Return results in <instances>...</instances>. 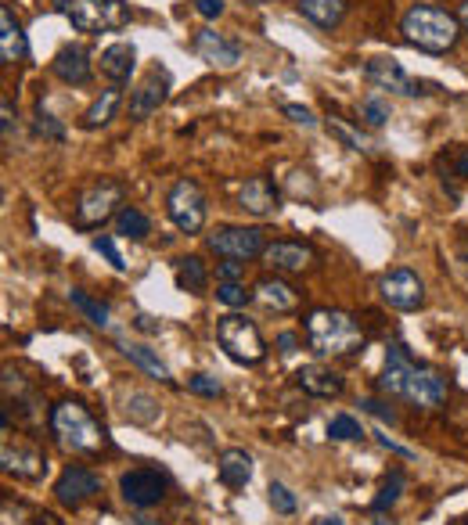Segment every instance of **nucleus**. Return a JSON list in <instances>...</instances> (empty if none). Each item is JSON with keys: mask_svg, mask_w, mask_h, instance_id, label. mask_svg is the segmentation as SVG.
I'll return each instance as SVG.
<instances>
[{"mask_svg": "<svg viewBox=\"0 0 468 525\" xmlns=\"http://www.w3.org/2000/svg\"><path fill=\"white\" fill-rule=\"evenodd\" d=\"M54 11L80 33H116L134 18L126 0H54Z\"/></svg>", "mask_w": 468, "mask_h": 525, "instance_id": "obj_5", "label": "nucleus"}, {"mask_svg": "<svg viewBox=\"0 0 468 525\" xmlns=\"http://www.w3.org/2000/svg\"><path fill=\"white\" fill-rule=\"evenodd\" d=\"M360 119H364V123L368 126H386L389 123V105L382 98H378V94H371V98H364L360 101Z\"/></svg>", "mask_w": 468, "mask_h": 525, "instance_id": "obj_36", "label": "nucleus"}, {"mask_svg": "<svg viewBox=\"0 0 468 525\" xmlns=\"http://www.w3.org/2000/svg\"><path fill=\"white\" fill-rule=\"evenodd\" d=\"M278 349H281L285 356H292V353L299 349V339L292 335V331H285V335H278Z\"/></svg>", "mask_w": 468, "mask_h": 525, "instance_id": "obj_46", "label": "nucleus"}, {"mask_svg": "<svg viewBox=\"0 0 468 525\" xmlns=\"http://www.w3.org/2000/svg\"><path fill=\"white\" fill-rule=\"evenodd\" d=\"M285 116L292 119L296 126H306V130H314V126H317L314 112H310L306 105H285Z\"/></svg>", "mask_w": 468, "mask_h": 525, "instance_id": "obj_43", "label": "nucleus"}, {"mask_svg": "<svg viewBox=\"0 0 468 525\" xmlns=\"http://www.w3.org/2000/svg\"><path fill=\"white\" fill-rule=\"evenodd\" d=\"M123 356H130L141 371H148L152 378H159V382H173L170 371H166V364H162L159 356L152 353V349H144V346H123Z\"/></svg>", "mask_w": 468, "mask_h": 525, "instance_id": "obj_31", "label": "nucleus"}, {"mask_svg": "<svg viewBox=\"0 0 468 525\" xmlns=\"http://www.w3.org/2000/svg\"><path fill=\"white\" fill-rule=\"evenodd\" d=\"M51 72L62 83H69V87H83V83H90V72H94V65H90L87 47H80V44L62 47V51L54 54Z\"/></svg>", "mask_w": 468, "mask_h": 525, "instance_id": "obj_18", "label": "nucleus"}, {"mask_svg": "<svg viewBox=\"0 0 468 525\" xmlns=\"http://www.w3.org/2000/svg\"><path fill=\"white\" fill-rule=\"evenodd\" d=\"M263 267H270L274 274H303L306 267H314L317 259V249L310 241H270L267 249H263Z\"/></svg>", "mask_w": 468, "mask_h": 525, "instance_id": "obj_13", "label": "nucleus"}, {"mask_svg": "<svg viewBox=\"0 0 468 525\" xmlns=\"http://www.w3.org/2000/svg\"><path fill=\"white\" fill-rule=\"evenodd\" d=\"M26 29L18 22L15 8L11 4H0V62L4 65H18L26 58Z\"/></svg>", "mask_w": 468, "mask_h": 525, "instance_id": "obj_19", "label": "nucleus"}, {"mask_svg": "<svg viewBox=\"0 0 468 525\" xmlns=\"http://www.w3.org/2000/svg\"><path fill=\"white\" fill-rule=\"evenodd\" d=\"M137 328H141V331H148V335H152V331H159V324H152V317H144V313H141V317H137Z\"/></svg>", "mask_w": 468, "mask_h": 525, "instance_id": "obj_49", "label": "nucleus"}, {"mask_svg": "<svg viewBox=\"0 0 468 525\" xmlns=\"http://www.w3.org/2000/svg\"><path fill=\"white\" fill-rule=\"evenodd\" d=\"M69 303L76 306V310L87 317L94 328H112V313H108L105 303H98V299H90L87 292H80V288H72L69 292Z\"/></svg>", "mask_w": 468, "mask_h": 525, "instance_id": "obj_29", "label": "nucleus"}, {"mask_svg": "<svg viewBox=\"0 0 468 525\" xmlns=\"http://www.w3.org/2000/svg\"><path fill=\"white\" fill-rule=\"evenodd\" d=\"M267 493H270V508L278 511V515H292V511H296V497H292L281 482H270Z\"/></svg>", "mask_w": 468, "mask_h": 525, "instance_id": "obj_39", "label": "nucleus"}, {"mask_svg": "<svg viewBox=\"0 0 468 525\" xmlns=\"http://www.w3.org/2000/svg\"><path fill=\"white\" fill-rule=\"evenodd\" d=\"M364 80L378 90H389V94H404V98H418V94H429L432 83L414 80L411 72L396 58H368L364 62Z\"/></svg>", "mask_w": 468, "mask_h": 525, "instance_id": "obj_10", "label": "nucleus"}, {"mask_svg": "<svg viewBox=\"0 0 468 525\" xmlns=\"http://www.w3.org/2000/svg\"><path fill=\"white\" fill-rule=\"evenodd\" d=\"M378 295H382V303L393 306V310H400V313L422 310V306H425L422 277L414 274V270H407V267L389 270V274L378 281Z\"/></svg>", "mask_w": 468, "mask_h": 525, "instance_id": "obj_12", "label": "nucleus"}, {"mask_svg": "<svg viewBox=\"0 0 468 525\" xmlns=\"http://www.w3.org/2000/svg\"><path fill=\"white\" fill-rule=\"evenodd\" d=\"M270 241L260 227H220L206 238V249L216 252L220 259H238V263H249V259H260L263 249Z\"/></svg>", "mask_w": 468, "mask_h": 525, "instance_id": "obj_9", "label": "nucleus"}, {"mask_svg": "<svg viewBox=\"0 0 468 525\" xmlns=\"http://www.w3.org/2000/svg\"><path fill=\"white\" fill-rule=\"evenodd\" d=\"M195 54L213 69H234L242 62V47L231 36L216 33V29H198L195 33Z\"/></svg>", "mask_w": 468, "mask_h": 525, "instance_id": "obj_17", "label": "nucleus"}, {"mask_svg": "<svg viewBox=\"0 0 468 525\" xmlns=\"http://www.w3.org/2000/svg\"><path fill=\"white\" fill-rule=\"evenodd\" d=\"M454 170H458V177L468 180V148H465V152H458V159H454Z\"/></svg>", "mask_w": 468, "mask_h": 525, "instance_id": "obj_48", "label": "nucleus"}, {"mask_svg": "<svg viewBox=\"0 0 468 525\" xmlns=\"http://www.w3.org/2000/svg\"><path fill=\"white\" fill-rule=\"evenodd\" d=\"M317 525H342V518L339 515H332V518H321Z\"/></svg>", "mask_w": 468, "mask_h": 525, "instance_id": "obj_51", "label": "nucleus"}, {"mask_svg": "<svg viewBox=\"0 0 468 525\" xmlns=\"http://www.w3.org/2000/svg\"><path fill=\"white\" fill-rule=\"evenodd\" d=\"M98 493H101V475L83 468V464L65 468V472L58 475V482H54V497H58V504H65V508H80V504H87V500L98 497Z\"/></svg>", "mask_w": 468, "mask_h": 525, "instance_id": "obj_14", "label": "nucleus"}, {"mask_svg": "<svg viewBox=\"0 0 468 525\" xmlns=\"http://www.w3.org/2000/svg\"><path fill=\"white\" fill-rule=\"evenodd\" d=\"M33 134L44 137V141H65V126L54 123L51 112H44V105L36 108V119H33Z\"/></svg>", "mask_w": 468, "mask_h": 525, "instance_id": "obj_37", "label": "nucleus"}, {"mask_svg": "<svg viewBox=\"0 0 468 525\" xmlns=\"http://www.w3.org/2000/svg\"><path fill=\"white\" fill-rule=\"evenodd\" d=\"M252 299H256L260 306H267V310H274V313H292L299 306V292L278 274L263 277L260 285L252 288Z\"/></svg>", "mask_w": 468, "mask_h": 525, "instance_id": "obj_22", "label": "nucleus"}, {"mask_svg": "<svg viewBox=\"0 0 468 525\" xmlns=\"http://www.w3.org/2000/svg\"><path fill=\"white\" fill-rule=\"evenodd\" d=\"M0 130H4V141H11L18 130V119H15V105L11 98H0Z\"/></svg>", "mask_w": 468, "mask_h": 525, "instance_id": "obj_41", "label": "nucleus"}, {"mask_svg": "<svg viewBox=\"0 0 468 525\" xmlns=\"http://www.w3.org/2000/svg\"><path fill=\"white\" fill-rule=\"evenodd\" d=\"M126 418L134 421V425H152V421H159V400L148 396V392H130V400H126Z\"/></svg>", "mask_w": 468, "mask_h": 525, "instance_id": "obj_30", "label": "nucleus"}, {"mask_svg": "<svg viewBox=\"0 0 468 525\" xmlns=\"http://www.w3.org/2000/svg\"><path fill=\"white\" fill-rule=\"evenodd\" d=\"M170 98V72L162 65H152V72L141 80V87L130 94V119H148L155 116Z\"/></svg>", "mask_w": 468, "mask_h": 525, "instance_id": "obj_15", "label": "nucleus"}, {"mask_svg": "<svg viewBox=\"0 0 468 525\" xmlns=\"http://www.w3.org/2000/svg\"><path fill=\"white\" fill-rule=\"evenodd\" d=\"M166 216H170L180 234L202 231L206 227V195H202V187L188 177L173 180V187L166 191Z\"/></svg>", "mask_w": 468, "mask_h": 525, "instance_id": "obj_8", "label": "nucleus"}, {"mask_svg": "<svg viewBox=\"0 0 468 525\" xmlns=\"http://www.w3.org/2000/svg\"><path fill=\"white\" fill-rule=\"evenodd\" d=\"M116 231L130 241H144L148 234H152V220H148L141 209H134V205H123L116 216Z\"/></svg>", "mask_w": 468, "mask_h": 525, "instance_id": "obj_28", "label": "nucleus"}, {"mask_svg": "<svg viewBox=\"0 0 468 525\" xmlns=\"http://www.w3.org/2000/svg\"><path fill=\"white\" fill-rule=\"evenodd\" d=\"M98 69H101V76H105L112 87H123L130 76H134V69H137V47L134 44H112V47H105L101 51V62H98Z\"/></svg>", "mask_w": 468, "mask_h": 525, "instance_id": "obj_20", "label": "nucleus"}, {"mask_svg": "<svg viewBox=\"0 0 468 525\" xmlns=\"http://www.w3.org/2000/svg\"><path fill=\"white\" fill-rule=\"evenodd\" d=\"M400 33L411 47L425 54H447L458 47L461 40V22L458 15L436 8V4H414L400 18Z\"/></svg>", "mask_w": 468, "mask_h": 525, "instance_id": "obj_2", "label": "nucleus"}, {"mask_svg": "<svg viewBox=\"0 0 468 525\" xmlns=\"http://www.w3.org/2000/svg\"><path fill=\"white\" fill-rule=\"evenodd\" d=\"M242 274H245V263H238V259L216 263V281H242Z\"/></svg>", "mask_w": 468, "mask_h": 525, "instance_id": "obj_42", "label": "nucleus"}, {"mask_svg": "<svg viewBox=\"0 0 468 525\" xmlns=\"http://www.w3.org/2000/svg\"><path fill=\"white\" fill-rule=\"evenodd\" d=\"M360 407L368 410V414H375L378 421H389V425H396V410L389 407V403H382V400H360Z\"/></svg>", "mask_w": 468, "mask_h": 525, "instance_id": "obj_44", "label": "nucleus"}, {"mask_svg": "<svg viewBox=\"0 0 468 525\" xmlns=\"http://www.w3.org/2000/svg\"><path fill=\"white\" fill-rule=\"evenodd\" d=\"M458 22H461V29L468 33V0L461 4V11H458Z\"/></svg>", "mask_w": 468, "mask_h": 525, "instance_id": "obj_50", "label": "nucleus"}, {"mask_svg": "<svg viewBox=\"0 0 468 525\" xmlns=\"http://www.w3.org/2000/svg\"><path fill=\"white\" fill-rule=\"evenodd\" d=\"M94 249H98L101 256H105L108 263H112V267H116V270H126L123 256H119V249H116V241L108 238V234H98V238H94Z\"/></svg>", "mask_w": 468, "mask_h": 525, "instance_id": "obj_40", "label": "nucleus"}, {"mask_svg": "<svg viewBox=\"0 0 468 525\" xmlns=\"http://www.w3.org/2000/svg\"><path fill=\"white\" fill-rule=\"evenodd\" d=\"M0 461H4V472L15 475V479H40L44 472V454L36 446H11L4 443L0 450Z\"/></svg>", "mask_w": 468, "mask_h": 525, "instance_id": "obj_23", "label": "nucleus"}, {"mask_svg": "<svg viewBox=\"0 0 468 525\" xmlns=\"http://www.w3.org/2000/svg\"><path fill=\"white\" fill-rule=\"evenodd\" d=\"M328 439H335V443H353V439H364V428H360L357 418H350V414H339V418H332V425H328Z\"/></svg>", "mask_w": 468, "mask_h": 525, "instance_id": "obj_33", "label": "nucleus"}, {"mask_svg": "<svg viewBox=\"0 0 468 525\" xmlns=\"http://www.w3.org/2000/svg\"><path fill=\"white\" fill-rule=\"evenodd\" d=\"M378 443L389 446V450H393V454H400V457H411V450H407V446H400L396 439H389V436H378Z\"/></svg>", "mask_w": 468, "mask_h": 525, "instance_id": "obj_47", "label": "nucleus"}, {"mask_svg": "<svg viewBox=\"0 0 468 525\" xmlns=\"http://www.w3.org/2000/svg\"><path fill=\"white\" fill-rule=\"evenodd\" d=\"M51 436L69 454H101L112 446L108 432L90 418V410L80 400H62L51 410Z\"/></svg>", "mask_w": 468, "mask_h": 525, "instance_id": "obj_4", "label": "nucleus"}, {"mask_svg": "<svg viewBox=\"0 0 468 525\" xmlns=\"http://www.w3.org/2000/svg\"><path fill=\"white\" fill-rule=\"evenodd\" d=\"M238 205H242L249 216H256V220H270V216H278L281 209V191L274 187L270 177L256 173V177L245 180L242 191H238Z\"/></svg>", "mask_w": 468, "mask_h": 525, "instance_id": "obj_16", "label": "nucleus"}, {"mask_svg": "<svg viewBox=\"0 0 468 525\" xmlns=\"http://www.w3.org/2000/svg\"><path fill=\"white\" fill-rule=\"evenodd\" d=\"M364 525H393L389 518H371V522H364Z\"/></svg>", "mask_w": 468, "mask_h": 525, "instance_id": "obj_52", "label": "nucleus"}, {"mask_svg": "<svg viewBox=\"0 0 468 525\" xmlns=\"http://www.w3.org/2000/svg\"><path fill=\"white\" fill-rule=\"evenodd\" d=\"M177 285L184 288V292H206L209 285V270L206 263H202V256H184L177 259Z\"/></svg>", "mask_w": 468, "mask_h": 525, "instance_id": "obj_27", "label": "nucleus"}, {"mask_svg": "<svg viewBox=\"0 0 468 525\" xmlns=\"http://www.w3.org/2000/svg\"><path fill=\"white\" fill-rule=\"evenodd\" d=\"M195 4V11L202 18H220L224 15V0H191Z\"/></svg>", "mask_w": 468, "mask_h": 525, "instance_id": "obj_45", "label": "nucleus"}, {"mask_svg": "<svg viewBox=\"0 0 468 525\" xmlns=\"http://www.w3.org/2000/svg\"><path fill=\"white\" fill-rule=\"evenodd\" d=\"M256 4H263V0H256Z\"/></svg>", "mask_w": 468, "mask_h": 525, "instance_id": "obj_53", "label": "nucleus"}, {"mask_svg": "<svg viewBox=\"0 0 468 525\" xmlns=\"http://www.w3.org/2000/svg\"><path fill=\"white\" fill-rule=\"evenodd\" d=\"M299 15L317 29H339L346 18V0H299Z\"/></svg>", "mask_w": 468, "mask_h": 525, "instance_id": "obj_26", "label": "nucleus"}, {"mask_svg": "<svg viewBox=\"0 0 468 525\" xmlns=\"http://www.w3.org/2000/svg\"><path fill=\"white\" fill-rule=\"evenodd\" d=\"M188 392H195V396H206V400H216V396L224 392V385L216 382L213 374H191V378H188Z\"/></svg>", "mask_w": 468, "mask_h": 525, "instance_id": "obj_38", "label": "nucleus"}, {"mask_svg": "<svg viewBox=\"0 0 468 525\" xmlns=\"http://www.w3.org/2000/svg\"><path fill=\"white\" fill-rule=\"evenodd\" d=\"M216 342H220V349L231 356L234 364L252 367L267 356L260 328H256L252 321H245V317H238V313H227V317L216 321Z\"/></svg>", "mask_w": 468, "mask_h": 525, "instance_id": "obj_7", "label": "nucleus"}, {"mask_svg": "<svg viewBox=\"0 0 468 525\" xmlns=\"http://www.w3.org/2000/svg\"><path fill=\"white\" fill-rule=\"evenodd\" d=\"M119 105H123V87H108L101 90V98L90 101V108L83 112V130H101V126H108L112 119H116Z\"/></svg>", "mask_w": 468, "mask_h": 525, "instance_id": "obj_25", "label": "nucleus"}, {"mask_svg": "<svg viewBox=\"0 0 468 525\" xmlns=\"http://www.w3.org/2000/svg\"><path fill=\"white\" fill-rule=\"evenodd\" d=\"M296 382H299V389L317 396V400H335V396H342V389H346L342 374L332 371V367H324V364L303 367V371L296 374Z\"/></svg>", "mask_w": 468, "mask_h": 525, "instance_id": "obj_21", "label": "nucleus"}, {"mask_svg": "<svg viewBox=\"0 0 468 525\" xmlns=\"http://www.w3.org/2000/svg\"><path fill=\"white\" fill-rule=\"evenodd\" d=\"M216 472H220V482H224V486H231V490H245L252 479V457L245 454V450H238V446H231V450L220 454Z\"/></svg>", "mask_w": 468, "mask_h": 525, "instance_id": "obj_24", "label": "nucleus"}, {"mask_svg": "<svg viewBox=\"0 0 468 525\" xmlns=\"http://www.w3.org/2000/svg\"><path fill=\"white\" fill-rule=\"evenodd\" d=\"M328 130H332V137H339V141L346 144L350 152H371V144L364 141V137H360L357 130H350V126L342 123L339 116H328Z\"/></svg>", "mask_w": 468, "mask_h": 525, "instance_id": "obj_35", "label": "nucleus"}, {"mask_svg": "<svg viewBox=\"0 0 468 525\" xmlns=\"http://www.w3.org/2000/svg\"><path fill=\"white\" fill-rule=\"evenodd\" d=\"M378 389L386 392V396H396V400L411 403V407H418V410H436L447 400V382H443L432 367L414 364L400 346H389L386 371L378 378Z\"/></svg>", "mask_w": 468, "mask_h": 525, "instance_id": "obj_1", "label": "nucleus"}, {"mask_svg": "<svg viewBox=\"0 0 468 525\" xmlns=\"http://www.w3.org/2000/svg\"><path fill=\"white\" fill-rule=\"evenodd\" d=\"M404 486H407V479H404V472H389V479L382 482V490H378V497L371 500V511L375 515H382V511H389L400 500V493H404Z\"/></svg>", "mask_w": 468, "mask_h": 525, "instance_id": "obj_32", "label": "nucleus"}, {"mask_svg": "<svg viewBox=\"0 0 468 525\" xmlns=\"http://www.w3.org/2000/svg\"><path fill=\"white\" fill-rule=\"evenodd\" d=\"M166 490H170V479L159 468H134V472H123V479H119V497L130 508H155V504L166 500Z\"/></svg>", "mask_w": 468, "mask_h": 525, "instance_id": "obj_11", "label": "nucleus"}, {"mask_svg": "<svg viewBox=\"0 0 468 525\" xmlns=\"http://www.w3.org/2000/svg\"><path fill=\"white\" fill-rule=\"evenodd\" d=\"M123 202H126V187L119 184V180H112V177L90 180L80 195H76L72 223H76L80 231H98L108 220H116Z\"/></svg>", "mask_w": 468, "mask_h": 525, "instance_id": "obj_6", "label": "nucleus"}, {"mask_svg": "<svg viewBox=\"0 0 468 525\" xmlns=\"http://www.w3.org/2000/svg\"><path fill=\"white\" fill-rule=\"evenodd\" d=\"M216 299L224 306H231V310H238V306H245L252 299V292L242 285V281H216Z\"/></svg>", "mask_w": 468, "mask_h": 525, "instance_id": "obj_34", "label": "nucleus"}, {"mask_svg": "<svg viewBox=\"0 0 468 525\" xmlns=\"http://www.w3.org/2000/svg\"><path fill=\"white\" fill-rule=\"evenodd\" d=\"M306 346L317 356H353L364 349V331L350 313L332 310V306H317L306 313Z\"/></svg>", "mask_w": 468, "mask_h": 525, "instance_id": "obj_3", "label": "nucleus"}]
</instances>
